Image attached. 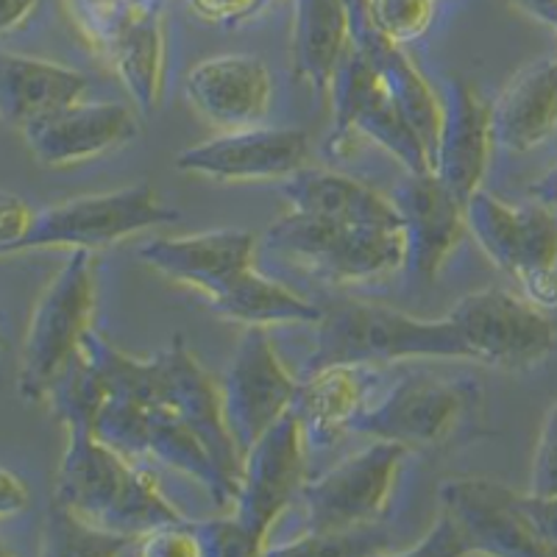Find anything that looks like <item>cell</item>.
I'll return each instance as SVG.
<instances>
[{
	"label": "cell",
	"instance_id": "1",
	"mask_svg": "<svg viewBox=\"0 0 557 557\" xmlns=\"http://www.w3.org/2000/svg\"><path fill=\"white\" fill-rule=\"evenodd\" d=\"M407 360H469L449 315L424 321L385 305L346 301L318 321L315 351L305 374L326 366H376Z\"/></svg>",
	"mask_w": 557,
	"mask_h": 557
},
{
	"label": "cell",
	"instance_id": "2",
	"mask_svg": "<svg viewBox=\"0 0 557 557\" xmlns=\"http://www.w3.org/2000/svg\"><path fill=\"white\" fill-rule=\"evenodd\" d=\"M96 318V251L73 248L57 276L48 282L34 305L23 355L17 391L28 405H42L45 393L82 348L84 335Z\"/></svg>",
	"mask_w": 557,
	"mask_h": 557
},
{
	"label": "cell",
	"instance_id": "3",
	"mask_svg": "<svg viewBox=\"0 0 557 557\" xmlns=\"http://www.w3.org/2000/svg\"><path fill=\"white\" fill-rule=\"evenodd\" d=\"M178 221V212L162 203L151 184H134L126 190L82 196L39 209L32 226L17 240L0 246V260L42 248H87L103 251L126 237L151 232Z\"/></svg>",
	"mask_w": 557,
	"mask_h": 557
},
{
	"label": "cell",
	"instance_id": "4",
	"mask_svg": "<svg viewBox=\"0 0 557 557\" xmlns=\"http://www.w3.org/2000/svg\"><path fill=\"white\" fill-rule=\"evenodd\" d=\"M480 391L471 380H444L426 371L405 374L376 405L357 412L348 432L396 441L407 449L444 446L476 412Z\"/></svg>",
	"mask_w": 557,
	"mask_h": 557
},
{
	"label": "cell",
	"instance_id": "5",
	"mask_svg": "<svg viewBox=\"0 0 557 557\" xmlns=\"http://www.w3.org/2000/svg\"><path fill=\"white\" fill-rule=\"evenodd\" d=\"M332 98V134L326 151L343 157L357 134L374 139L407 173H432V153L407 123L399 103L393 101L382 78L355 45L337 62L326 87Z\"/></svg>",
	"mask_w": 557,
	"mask_h": 557
},
{
	"label": "cell",
	"instance_id": "6",
	"mask_svg": "<svg viewBox=\"0 0 557 557\" xmlns=\"http://www.w3.org/2000/svg\"><path fill=\"white\" fill-rule=\"evenodd\" d=\"M469 360L502 371H535L557 348V326L530 298L505 287L462 296L449 312Z\"/></svg>",
	"mask_w": 557,
	"mask_h": 557
},
{
	"label": "cell",
	"instance_id": "7",
	"mask_svg": "<svg viewBox=\"0 0 557 557\" xmlns=\"http://www.w3.org/2000/svg\"><path fill=\"white\" fill-rule=\"evenodd\" d=\"M84 37L107 57L139 114H153L165 87V14L151 0H101L73 12Z\"/></svg>",
	"mask_w": 557,
	"mask_h": 557
},
{
	"label": "cell",
	"instance_id": "8",
	"mask_svg": "<svg viewBox=\"0 0 557 557\" xmlns=\"http://www.w3.org/2000/svg\"><path fill=\"white\" fill-rule=\"evenodd\" d=\"M407 446L374 437V444L301 485L307 530L357 532L385 516L405 466Z\"/></svg>",
	"mask_w": 557,
	"mask_h": 557
},
{
	"label": "cell",
	"instance_id": "9",
	"mask_svg": "<svg viewBox=\"0 0 557 557\" xmlns=\"http://www.w3.org/2000/svg\"><path fill=\"white\" fill-rule=\"evenodd\" d=\"M298 376L278 360L265 326H246L221 380V407L240 457L293 407Z\"/></svg>",
	"mask_w": 557,
	"mask_h": 557
},
{
	"label": "cell",
	"instance_id": "10",
	"mask_svg": "<svg viewBox=\"0 0 557 557\" xmlns=\"http://www.w3.org/2000/svg\"><path fill=\"white\" fill-rule=\"evenodd\" d=\"M305 430L290 410L257 437L243 455L240 485L235 494V519L265 549L268 535L285 507L301 494L305 485Z\"/></svg>",
	"mask_w": 557,
	"mask_h": 557
},
{
	"label": "cell",
	"instance_id": "11",
	"mask_svg": "<svg viewBox=\"0 0 557 557\" xmlns=\"http://www.w3.org/2000/svg\"><path fill=\"white\" fill-rule=\"evenodd\" d=\"M310 153L307 132L290 126L226 128L198 146L184 148L176 168L190 176L223 184L278 182L301 171Z\"/></svg>",
	"mask_w": 557,
	"mask_h": 557
},
{
	"label": "cell",
	"instance_id": "12",
	"mask_svg": "<svg viewBox=\"0 0 557 557\" xmlns=\"http://www.w3.org/2000/svg\"><path fill=\"white\" fill-rule=\"evenodd\" d=\"M494 146L491 103L469 78H446L432 173L457 201L466 203L480 190Z\"/></svg>",
	"mask_w": 557,
	"mask_h": 557
},
{
	"label": "cell",
	"instance_id": "13",
	"mask_svg": "<svg viewBox=\"0 0 557 557\" xmlns=\"http://www.w3.org/2000/svg\"><path fill=\"white\" fill-rule=\"evenodd\" d=\"M466 226L491 262L510 276L557 265V212L552 207H510L480 187L466 201Z\"/></svg>",
	"mask_w": 557,
	"mask_h": 557
},
{
	"label": "cell",
	"instance_id": "14",
	"mask_svg": "<svg viewBox=\"0 0 557 557\" xmlns=\"http://www.w3.org/2000/svg\"><path fill=\"white\" fill-rule=\"evenodd\" d=\"M441 507L469 532L476 555L549 557L521 513L519 491L487 476H451L437 487Z\"/></svg>",
	"mask_w": 557,
	"mask_h": 557
},
{
	"label": "cell",
	"instance_id": "15",
	"mask_svg": "<svg viewBox=\"0 0 557 557\" xmlns=\"http://www.w3.org/2000/svg\"><path fill=\"white\" fill-rule=\"evenodd\" d=\"M391 198L401 218L405 271L418 282H432L469 232L466 203L435 173H407Z\"/></svg>",
	"mask_w": 557,
	"mask_h": 557
},
{
	"label": "cell",
	"instance_id": "16",
	"mask_svg": "<svg viewBox=\"0 0 557 557\" xmlns=\"http://www.w3.org/2000/svg\"><path fill=\"white\" fill-rule=\"evenodd\" d=\"M139 117L123 103L76 101L23 128L28 151L45 168H73L128 146Z\"/></svg>",
	"mask_w": 557,
	"mask_h": 557
},
{
	"label": "cell",
	"instance_id": "17",
	"mask_svg": "<svg viewBox=\"0 0 557 557\" xmlns=\"http://www.w3.org/2000/svg\"><path fill=\"white\" fill-rule=\"evenodd\" d=\"M134 471L137 466L103 444L89 426H67L53 505L109 532V521L126 496Z\"/></svg>",
	"mask_w": 557,
	"mask_h": 557
},
{
	"label": "cell",
	"instance_id": "18",
	"mask_svg": "<svg viewBox=\"0 0 557 557\" xmlns=\"http://www.w3.org/2000/svg\"><path fill=\"white\" fill-rule=\"evenodd\" d=\"M253 246L257 240L246 228H215L184 237H153L139 248V260L212 301L251 271Z\"/></svg>",
	"mask_w": 557,
	"mask_h": 557
},
{
	"label": "cell",
	"instance_id": "19",
	"mask_svg": "<svg viewBox=\"0 0 557 557\" xmlns=\"http://www.w3.org/2000/svg\"><path fill=\"white\" fill-rule=\"evenodd\" d=\"M184 92L207 121L221 128H246L262 123L271 112L273 78L262 59L223 53L190 67Z\"/></svg>",
	"mask_w": 557,
	"mask_h": 557
},
{
	"label": "cell",
	"instance_id": "20",
	"mask_svg": "<svg viewBox=\"0 0 557 557\" xmlns=\"http://www.w3.org/2000/svg\"><path fill=\"white\" fill-rule=\"evenodd\" d=\"M376 376V366H326L301 374L293 412L301 421L307 444L315 449L337 444L357 412L368 405Z\"/></svg>",
	"mask_w": 557,
	"mask_h": 557
},
{
	"label": "cell",
	"instance_id": "21",
	"mask_svg": "<svg viewBox=\"0 0 557 557\" xmlns=\"http://www.w3.org/2000/svg\"><path fill=\"white\" fill-rule=\"evenodd\" d=\"M494 139L510 153H527L557 128V57H541L521 67L496 103H491Z\"/></svg>",
	"mask_w": 557,
	"mask_h": 557
},
{
	"label": "cell",
	"instance_id": "22",
	"mask_svg": "<svg viewBox=\"0 0 557 557\" xmlns=\"http://www.w3.org/2000/svg\"><path fill=\"white\" fill-rule=\"evenodd\" d=\"M89 78L82 70L48 59L0 51V121L14 128L82 101Z\"/></svg>",
	"mask_w": 557,
	"mask_h": 557
},
{
	"label": "cell",
	"instance_id": "23",
	"mask_svg": "<svg viewBox=\"0 0 557 557\" xmlns=\"http://www.w3.org/2000/svg\"><path fill=\"white\" fill-rule=\"evenodd\" d=\"M282 196L296 212L332 218L348 226L401 228L399 209L391 196L326 168H301L285 178Z\"/></svg>",
	"mask_w": 557,
	"mask_h": 557
},
{
	"label": "cell",
	"instance_id": "24",
	"mask_svg": "<svg viewBox=\"0 0 557 557\" xmlns=\"http://www.w3.org/2000/svg\"><path fill=\"white\" fill-rule=\"evenodd\" d=\"M351 45L346 0H296L293 17V76L326 92L337 62Z\"/></svg>",
	"mask_w": 557,
	"mask_h": 557
},
{
	"label": "cell",
	"instance_id": "25",
	"mask_svg": "<svg viewBox=\"0 0 557 557\" xmlns=\"http://www.w3.org/2000/svg\"><path fill=\"white\" fill-rule=\"evenodd\" d=\"M399 268H405L401 228L343 223L312 271L330 282H368Z\"/></svg>",
	"mask_w": 557,
	"mask_h": 557
},
{
	"label": "cell",
	"instance_id": "26",
	"mask_svg": "<svg viewBox=\"0 0 557 557\" xmlns=\"http://www.w3.org/2000/svg\"><path fill=\"white\" fill-rule=\"evenodd\" d=\"M209 307L223 318L240 321L246 326H273V323H318L323 310L307 301L305 296L293 293L290 287L278 285L273 278L262 276L257 268L243 273L235 285L212 298Z\"/></svg>",
	"mask_w": 557,
	"mask_h": 557
},
{
	"label": "cell",
	"instance_id": "27",
	"mask_svg": "<svg viewBox=\"0 0 557 557\" xmlns=\"http://www.w3.org/2000/svg\"><path fill=\"white\" fill-rule=\"evenodd\" d=\"M126 546H137V541L98 530L59 505L51 507L45 524L42 555H123Z\"/></svg>",
	"mask_w": 557,
	"mask_h": 557
},
{
	"label": "cell",
	"instance_id": "28",
	"mask_svg": "<svg viewBox=\"0 0 557 557\" xmlns=\"http://www.w3.org/2000/svg\"><path fill=\"white\" fill-rule=\"evenodd\" d=\"M374 26L396 45L424 37L435 17V0H368Z\"/></svg>",
	"mask_w": 557,
	"mask_h": 557
},
{
	"label": "cell",
	"instance_id": "29",
	"mask_svg": "<svg viewBox=\"0 0 557 557\" xmlns=\"http://www.w3.org/2000/svg\"><path fill=\"white\" fill-rule=\"evenodd\" d=\"M190 530L198 541V552L201 557H257L265 555L257 541L248 535L246 527L235 519H203L190 521Z\"/></svg>",
	"mask_w": 557,
	"mask_h": 557
},
{
	"label": "cell",
	"instance_id": "30",
	"mask_svg": "<svg viewBox=\"0 0 557 557\" xmlns=\"http://www.w3.org/2000/svg\"><path fill=\"white\" fill-rule=\"evenodd\" d=\"M399 557H466L476 555L474 544H471L469 532L462 530L460 521L451 513H446L441 507V516H437L435 524L430 527L424 539L412 544L410 549L396 552Z\"/></svg>",
	"mask_w": 557,
	"mask_h": 557
},
{
	"label": "cell",
	"instance_id": "31",
	"mask_svg": "<svg viewBox=\"0 0 557 557\" xmlns=\"http://www.w3.org/2000/svg\"><path fill=\"white\" fill-rule=\"evenodd\" d=\"M360 539H355V532H312L301 535L298 541L278 546V549H268L265 555L273 557H346V555H368Z\"/></svg>",
	"mask_w": 557,
	"mask_h": 557
},
{
	"label": "cell",
	"instance_id": "32",
	"mask_svg": "<svg viewBox=\"0 0 557 557\" xmlns=\"http://www.w3.org/2000/svg\"><path fill=\"white\" fill-rule=\"evenodd\" d=\"M527 491L535 496H557V401L544 416Z\"/></svg>",
	"mask_w": 557,
	"mask_h": 557
},
{
	"label": "cell",
	"instance_id": "33",
	"mask_svg": "<svg viewBox=\"0 0 557 557\" xmlns=\"http://www.w3.org/2000/svg\"><path fill=\"white\" fill-rule=\"evenodd\" d=\"M137 555L143 557H201L198 541L190 530V519L182 524H165L146 532L137 541Z\"/></svg>",
	"mask_w": 557,
	"mask_h": 557
},
{
	"label": "cell",
	"instance_id": "34",
	"mask_svg": "<svg viewBox=\"0 0 557 557\" xmlns=\"http://www.w3.org/2000/svg\"><path fill=\"white\" fill-rule=\"evenodd\" d=\"M521 513L530 521L532 532L539 535L541 544L546 546L549 557L557 555V496H535L519 494Z\"/></svg>",
	"mask_w": 557,
	"mask_h": 557
},
{
	"label": "cell",
	"instance_id": "35",
	"mask_svg": "<svg viewBox=\"0 0 557 557\" xmlns=\"http://www.w3.org/2000/svg\"><path fill=\"white\" fill-rule=\"evenodd\" d=\"M190 7L198 17L221 23V26H240L246 20L265 12L262 0H190Z\"/></svg>",
	"mask_w": 557,
	"mask_h": 557
},
{
	"label": "cell",
	"instance_id": "36",
	"mask_svg": "<svg viewBox=\"0 0 557 557\" xmlns=\"http://www.w3.org/2000/svg\"><path fill=\"white\" fill-rule=\"evenodd\" d=\"M34 212L26 201L14 193L0 190V246L17 240L34 221Z\"/></svg>",
	"mask_w": 557,
	"mask_h": 557
},
{
	"label": "cell",
	"instance_id": "37",
	"mask_svg": "<svg viewBox=\"0 0 557 557\" xmlns=\"http://www.w3.org/2000/svg\"><path fill=\"white\" fill-rule=\"evenodd\" d=\"M28 502H32V491L23 482V476L0 466V521L14 519V516L23 513Z\"/></svg>",
	"mask_w": 557,
	"mask_h": 557
},
{
	"label": "cell",
	"instance_id": "38",
	"mask_svg": "<svg viewBox=\"0 0 557 557\" xmlns=\"http://www.w3.org/2000/svg\"><path fill=\"white\" fill-rule=\"evenodd\" d=\"M519 282L524 285V298H530L532 305L544 312L557 310V265L539 268V271L521 276Z\"/></svg>",
	"mask_w": 557,
	"mask_h": 557
},
{
	"label": "cell",
	"instance_id": "39",
	"mask_svg": "<svg viewBox=\"0 0 557 557\" xmlns=\"http://www.w3.org/2000/svg\"><path fill=\"white\" fill-rule=\"evenodd\" d=\"M39 0H0V34L14 32L37 12Z\"/></svg>",
	"mask_w": 557,
	"mask_h": 557
},
{
	"label": "cell",
	"instance_id": "40",
	"mask_svg": "<svg viewBox=\"0 0 557 557\" xmlns=\"http://www.w3.org/2000/svg\"><path fill=\"white\" fill-rule=\"evenodd\" d=\"M513 3L521 9V12L530 14V17L541 20V23H546L549 14L557 9V0H513Z\"/></svg>",
	"mask_w": 557,
	"mask_h": 557
},
{
	"label": "cell",
	"instance_id": "41",
	"mask_svg": "<svg viewBox=\"0 0 557 557\" xmlns=\"http://www.w3.org/2000/svg\"><path fill=\"white\" fill-rule=\"evenodd\" d=\"M546 26H549V28H552V32H555V34H557V9H555V12H552V14H549V20H546Z\"/></svg>",
	"mask_w": 557,
	"mask_h": 557
},
{
	"label": "cell",
	"instance_id": "42",
	"mask_svg": "<svg viewBox=\"0 0 557 557\" xmlns=\"http://www.w3.org/2000/svg\"><path fill=\"white\" fill-rule=\"evenodd\" d=\"M0 351H3V337H0Z\"/></svg>",
	"mask_w": 557,
	"mask_h": 557
},
{
	"label": "cell",
	"instance_id": "43",
	"mask_svg": "<svg viewBox=\"0 0 557 557\" xmlns=\"http://www.w3.org/2000/svg\"><path fill=\"white\" fill-rule=\"evenodd\" d=\"M151 3H165V0H151Z\"/></svg>",
	"mask_w": 557,
	"mask_h": 557
}]
</instances>
